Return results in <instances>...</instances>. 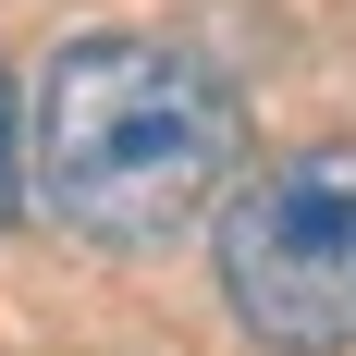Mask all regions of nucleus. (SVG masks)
I'll return each instance as SVG.
<instances>
[{
    "label": "nucleus",
    "mask_w": 356,
    "mask_h": 356,
    "mask_svg": "<svg viewBox=\"0 0 356 356\" xmlns=\"http://www.w3.org/2000/svg\"><path fill=\"white\" fill-rule=\"evenodd\" d=\"M209 283L258 356H344L356 344V136L283 147L234 184L209 234Z\"/></svg>",
    "instance_id": "obj_2"
},
{
    "label": "nucleus",
    "mask_w": 356,
    "mask_h": 356,
    "mask_svg": "<svg viewBox=\"0 0 356 356\" xmlns=\"http://www.w3.org/2000/svg\"><path fill=\"white\" fill-rule=\"evenodd\" d=\"M246 160V99L209 49L147 25H86L49 49L25 111V184L86 246H172L209 221Z\"/></svg>",
    "instance_id": "obj_1"
},
{
    "label": "nucleus",
    "mask_w": 356,
    "mask_h": 356,
    "mask_svg": "<svg viewBox=\"0 0 356 356\" xmlns=\"http://www.w3.org/2000/svg\"><path fill=\"white\" fill-rule=\"evenodd\" d=\"M25 209V86L0 74V221Z\"/></svg>",
    "instance_id": "obj_3"
}]
</instances>
